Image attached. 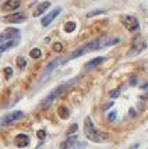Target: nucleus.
<instances>
[{
	"mask_svg": "<svg viewBox=\"0 0 148 149\" xmlns=\"http://www.w3.org/2000/svg\"><path fill=\"white\" fill-rule=\"evenodd\" d=\"M22 116H24V113H22L21 110H14V111L8 113V114H6V116H3L1 118H0V125H7V124H11V123H14V121L20 120Z\"/></svg>",
	"mask_w": 148,
	"mask_h": 149,
	"instance_id": "obj_5",
	"label": "nucleus"
},
{
	"mask_svg": "<svg viewBox=\"0 0 148 149\" xmlns=\"http://www.w3.org/2000/svg\"><path fill=\"white\" fill-rule=\"evenodd\" d=\"M84 134H85V136H87L90 141L97 142V143L106 142L110 138L108 132H103V131H99L95 128V125L92 123L91 117H85V121H84Z\"/></svg>",
	"mask_w": 148,
	"mask_h": 149,
	"instance_id": "obj_2",
	"label": "nucleus"
},
{
	"mask_svg": "<svg viewBox=\"0 0 148 149\" xmlns=\"http://www.w3.org/2000/svg\"><path fill=\"white\" fill-rule=\"evenodd\" d=\"M21 6V0H7L3 4V10L4 11H14Z\"/></svg>",
	"mask_w": 148,
	"mask_h": 149,
	"instance_id": "obj_12",
	"label": "nucleus"
},
{
	"mask_svg": "<svg viewBox=\"0 0 148 149\" xmlns=\"http://www.w3.org/2000/svg\"><path fill=\"white\" fill-rule=\"evenodd\" d=\"M60 11H62V8H60V7H56V8H55V10H52L49 14H46L45 17H43V19L41 21V24H42L43 26L51 25V22H53V19L60 14Z\"/></svg>",
	"mask_w": 148,
	"mask_h": 149,
	"instance_id": "obj_9",
	"label": "nucleus"
},
{
	"mask_svg": "<svg viewBox=\"0 0 148 149\" xmlns=\"http://www.w3.org/2000/svg\"><path fill=\"white\" fill-rule=\"evenodd\" d=\"M17 43H18V38L11 39V40H7V42H3L1 46H0V56H1V53L3 52H6L7 49H10V47H14Z\"/></svg>",
	"mask_w": 148,
	"mask_h": 149,
	"instance_id": "obj_15",
	"label": "nucleus"
},
{
	"mask_svg": "<svg viewBox=\"0 0 148 149\" xmlns=\"http://www.w3.org/2000/svg\"><path fill=\"white\" fill-rule=\"evenodd\" d=\"M103 61V57H97V58H92L91 61H88L87 64H85V71H90L92 68H95L98 64H101Z\"/></svg>",
	"mask_w": 148,
	"mask_h": 149,
	"instance_id": "obj_16",
	"label": "nucleus"
},
{
	"mask_svg": "<svg viewBox=\"0 0 148 149\" xmlns=\"http://www.w3.org/2000/svg\"><path fill=\"white\" fill-rule=\"evenodd\" d=\"M119 42H120L119 38H112V36H101V38H97V39H94V40H91V42H88V43H85V45L80 46L78 49H76L69 57L63 60V63H65V61H69L71 58H77L88 52H94V50H99V49H103V47L116 45V43H119Z\"/></svg>",
	"mask_w": 148,
	"mask_h": 149,
	"instance_id": "obj_1",
	"label": "nucleus"
},
{
	"mask_svg": "<svg viewBox=\"0 0 148 149\" xmlns=\"http://www.w3.org/2000/svg\"><path fill=\"white\" fill-rule=\"evenodd\" d=\"M25 19H27V15L24 13H13L6 15V17H3L4 22H22Z\"/></svg>",
	"mask_w": 148,
	"mask_h": 149,
	"instance_id": "obj_10",
	"label": "nucleus"
},
{
	"mask_svg": "<svg viewBox=\"0 0 148 149\" xmlns=\"http://www.w3.org/2000/svg\"><path fill=\"white\" fill-rule=\"evenodd\" d=\"M85 148V143H80V146H77L76 149H84Z\"/></svg>",
	"mask_w": 148,
	"mask_h": 149,
	"instance_id": "obj_28",
	"label": "nucleus"
},
{
	"mask_svg": "<svg viewBox=\"0 0 148 149\" xmlns=\"http://www.w3.org/2000/svg\"><path fill=\"white\" fill-rule=\"evenodd\" d=\"M17 38H20V29H17V28H7V29H4L3 32L0 33V43Z\"/></svg>",
	"mask_w": 148,
	"mask_h": 149,
	"instance_id": "obj_8",
	"label": "nucleus"
},
{
	"mask_svg": "<svg viewBox=\"0 0 148 149\" xmlns=\"http://www.w3.org/2000/svg\"><path fill=\"white\" fill-rule=\"evenodd\" d=\"M17 65H18L20 68H25L27 67V60L24 57H17Z\"/></svg>",
	"mask_w": 148,
	"mask_h": 149,
	"instance_id": "obj_20",
	"label": "nucleus"
},
{
	"mask_svg": "<svg viewBox=\"0 0 148 149\" xmlns=\"http://www.w3.org/2000/svg\"><path fill=\"white\" fill-rule=\"evenodd\" d=\"M60 63H63V60L62 58H56V60H53V61H51L49 64H48V67L45 68V71H43V74H42V77H41V79H39V84L38 85H42L43 82H45L46 79H48V77L52 74V71L58 67Z\"/></svg>",
	"mask_w": 148,
	"mask_h": 149,
	"instance_id": "obj_7",
	"label": "nucleus"
},
{
	"mask_svg": "<svg viewBox=\"0 0 148 149\" xmlns=\"http://www.w3.org/2000/svg\"><path fill=\"white\" fill-rule=\"evenodd\" d=\"M120 95V88H117V89H115V91H112L110 92V97L112 99H115V97H117Z\"/></svg>",
	"mask_w": 148,
	"mask_h": 149,
	"instance_id": "obj_25",
	"label": "nucleus"
},
{
	"mask_svg": "<svg viewBox=\"0 0 148 149\" xmlns=\"http://www.w3.org/2000/svg\"><path fill=\"white\" fill-rule=\"evenodd\" d=\"M29 56H31L32 58H41V56H42V52H41V49L35 47V49H32V50L29 52Z\"/></svg>",
	"mask_w": 148,
	"mask_h": 149,
	"instance_id": "obj_19",
	"label": "nucleus"
},
{
	"mask_svg": "<svg viewBox=\"0 0 148 149\" xmlns=\"http://www.w3.org/2000/svg\"><path fill=\"white\" fill-rule=\"evenodd\" d=\"M36 135H38V138L41 139V141H43V139H45V136H46V132L43 130H39L38 132H36Z\"/></svg>",
	"mask_w": 148,
	"mask_h": 149,
	"instance_id": "obj_26",
	"label": "nucleus"
},
{
	"mask_svg": "<svg viewBox=\"0 0 148 149\" xmlns=\"http://www.w3.org/2000/svg\"><path fill=\"white\" fill-rule=\"evenodd\" d=\"M76 143H77V136L76 135L69 136L65 142L60 143V149H69V148H71V146H74Z\"/></svg>",
	"mask_w": 148,
	"mask_h": 149,
	"instance_id": "obj_14",
	"label": "nucleus"
},
{
	"mask_svg": "<svg viewBox=\"0 0 148 149\" xmlns=\"http://www.w3.org/2000/svg\"><path fill=\"white\" fill-rule=\"evenodd\" d=\"M58 114L60 116V118H69L70 116V110L66 107V106H60L58 109Z\"/></svg>",
	"mask_w": 148,
	"mask_h": 149,
	"instance_id": "obj_17",
	"label": "nucleus"
},
{
	"mask_svg": "<svg viewBox=\"0 0 148 149\" xmlns=\"http://www.w3.org/2000/svg\"><path fill=\"white\" fill-rule=\"evenodd\" d=\"M53 50L56 53H60L62 50H63V46H62V43H59V42H56L55 45H53Z\"/></svg>",
	"mask_w": 148,
	"mask_h": 149,
	"instance_id": "obj_22",
	"label": "nucleus"
},
{
	"mask_svg": "<svg viewBox=\"0 0 148 149\" xmlns=\"http://www.w3.org/2000/svg\"><path fill=\"white\" fill-rule=\"evenodd\" d=\"M49 6H51V3H49V1H42L41 4H38V6L35 7V10H34V17H39V15H42V14L49 8Z\"/></svg>",
	"mask_w": 148,
	"mask_h": 149,
	"instance_id": "obj_13",
	"label": "nucleus"
},
{
	"mask_svg": "<svg viewBox=\"0 0 148 149\" xmlns=\"http://www.w3.org/2000/svg\"><path fill=\"white\" fill-rule=\"evenodd\" d=\"M14 143L18 148H27L29 145V136L25 135V134H18L14 138Z\"/></svg>",
	"mask_w": 148,
	"mask_h": 149,
	"instance_id": "obj_11",
	"label": "nucleus"
},
{
	"mask_svg": "<svg viewBox=\"0 0 148 149\" xmlns=\"http://www.w3.org/2000/svg\"><path fill=\"white\" fill-rule=\"evenodd\" d=\"M123 25L124 28L130 31V32H135V31H138V28H140V22H138V19L133 17V15H124L123 17Z\"/></svg>",
	"mask_w": 148,
	"mask_h": 149,
	"instance_id": "obj_4",
	"label": "nucleus"
},
{
	"mask_svg": "<svg viewBox=\"0 0 148 149\" xmlns=\"http://www.w3.org/2000/svg\"><path fill=\"white\" fill-rule=\"evenodd\" d=\"M78 81H80V77H76V78H73V79H70V81L65 82V84L59 85L56 89H53V91H52L51 93H49V95L42 100V103H41V109H46V107H49V106L52 104V102H53L56 97H59L62 93H65L67 89H70L71 86H74Z\"/></svg>",
	"mask_w": 148,
	"mask_h": 149,
	"instance_id": "obj_3",
	"label": "nucleus"
},
{
	"mask_svg": "<svg viewBox=\"0 0 148 149\" xmlns=\"http://www.w3.org/2000/svg\"><path fill=\"white\" fill-rule=\"evenodd\" d=\"M145 47H147V45H145L144 39H142L141 36H137V38L133 40V46H131V49L129 50V56H135V54L141 53Z\"/></svg>",
	"mask_w": 148,
	"mask_h": 149,
	"instance_id": "obj_6",
	"label": "nucleus"
},
{
	"mask_svg": "<svg viewBox=\"0 0 148 149\" xmlns=\"http://www.w3.org/2000/svg\"><path fill=\"white\" fill-rule=\"evenodd\" d=\"M115 118H116V111H112L109 116H108V120L109 121H115Z\"/></svg>",
	"mask_w": 148,
	"mask_h": 149,
	"instance_id": "obj_27",
	"label": "nucleus"
},
{
	"mask_svg": "<svg viewBox=\"0 0 148 149\" xmlns=\"http://www.w3.org/2000/svg\"><path fill=\"white\" fill-rule=\"evenodd\" d=\"M3 72H4V77H6V79H10V78H11V75H13V70H11V67H6Z\"/></svg>",
	"mask_w": 148,
	"mask_h": 149,
	"instance_id": "obj_21",
	"label": "nucleus"
},
{
	"mask_svg": "<svg viewBox=\"0 0 148 149\" xmlns=\"http://www.w3.org/2000/svg\"><path fill=\"white\" fill-rule=\"evenodd\" d=\"M103 10H94V11H91V13L87 14V17L88 18H91V17H94V15H98V14H102Z\"/></svg>",
	"mask_w": 148,
	"mask_h": 149,
	"instance_id": "obj_23",
	"label": "nucleus"
},
{
	"mask_svg": "<svg viewBox=\"0 0 148 149\" xmlns=\"http://www.w3.org/2000/svg\"><path fill=\"white\" fill-rule=\"evenodd\" d=\"M76 29V22H73V21H69V22H66V25H65V31L66 32H73Z\"/></svg>",
	"mask_w": 148,
	"mask_h": 149,
	"instance_id": "obj_18",
	"label": "nucleus"
},
{
	"mask_svg": "<svg viewBox=\"0 0 148 149\" xmlns=\"http://www.w3.org/2000/svg\"><path fill=\"white\" fill-rule=\"evenodd\" d=\"M77 128H78V125H77V124H73V125H71L70 128L67 130V134H69V135H71V134H74V132L77 131Z\"/></svg>",
	"mask_w": 148,
	"mask_h": 149,
	"instance_id": "obj_24",
	"label": "nucleus"
}]
</instances>
